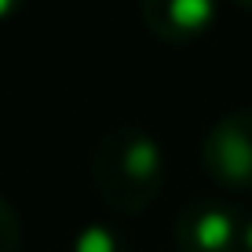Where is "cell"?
<instances>
[{"mask_svg":"<svg viewBox=\"0 0 252 252\" xmlns=\"http://www.w3.org/2000/svg\"><path fill=\"white\" fill-rule=\"evenodd\" d=\"M92 183L102 205L121 216L150 208L164 183V158L158 139L143 128L106 132L92 154Z\"/></svg>","mask_w":252,"mask_h":252,"instance_id":"cell-1","label":"cell"},{"mask_svg":"<svg viewBox=\"0 0 252 252\" xmlns=\"http://www.w3.org/2000/svg\"><path fill=\"white\" fill-rule=\"evenodd\" d=\"M205 172L227 190H252V106L230 110L201 143Z\"/></svg>","mask_w":252,"mask_h":252,"instance_id":"cell-2","label":"cell"},{"mask_svg":"<svg viewBox=\"0 0 252 252\" xmlns=\"http://www.w3.org/2000/svg\"><path fill=\"white\" fill-rule=\"evenodd\" d=\"M143 22L164 44H190L212 26L216 0H139Z\"/></svg>","mask_w":252,"mask_h":252,"instance_id":"cell-3","label":"cell"},{"mask_svg":"<svg viewBox=\"0 0 252 252\" xmlns=\"http://www.w3.org/2000/svg\"><path fill=\"white\" fill-rule=\"evenodd\" d=\"M176 241H179V252H238L241 230L227 208L197 201L179 212Z\"/></svg>","mask_w":252,"mask_h":252,"instance_id":"cell-4","label":"cell"},{"mask_svg":"<svg viewBox=\"0 0 252 252\" xmlns=\"http://www.w3.org/2000/svg\"><path fill=\"white\" fill-rule=\"evenodd\" d=\"M26 238V227L19 220V212L11 208L7 197H0V252H19Z\"/></svg>","mask_w":252,"mask_h":252,"instance_id":"cell-5","label":"cell"},{"mask_svg":"<svg viewBox=\"0 0 252 252\" xmlns=\"http://www.w3.org/2000/svg\"><path fill=\"white\" fill-rule=\"evenodd\" d=\"M77 252H117V238L106 227H88L77 238Z\"/></svg>","mask_w":252,"mask_h":252,"instance_id":"cell-6","label":"cell"},{"mask_svg":"<svg viewBox=\"0 0 252 252\" xmlns=\"http://www.w3.org/2000/svg\"><path fill=\"white\" fill-rule=\"evenodd\" d=\"M22 4H26V0H0V19H11Z\"/></svg>","mask_w":252,"mask_h":252,"instance_id":"cell-7","label":"cell"},{"mask_svg":"<svg viewBox=\"0 0 252 252\" xmlns=\"http://www.w3.org/2000/svg\"><path fill=\"white\" fill-rule=\"evenodd\" d=\"M241 249L252 252V220H249V227H241Z\"/></svg>","mask_w":252,"mask_h":252,"instance_id":"cell-8","label":"cell"},{"mask_svg":"<svg viewBox=\"0 0 252 252\" xmlns=\"http://www.w3.org/2000/svg\"><path fill=\"white\" fill-rule=\"evenodd\" d=\"M238 4H241V7H245V11H252V0H238Z\"/></svg>","mask_w":252,"mask_h":252,"instance_id":"cell-9","label":"cell"}]
</instances>
